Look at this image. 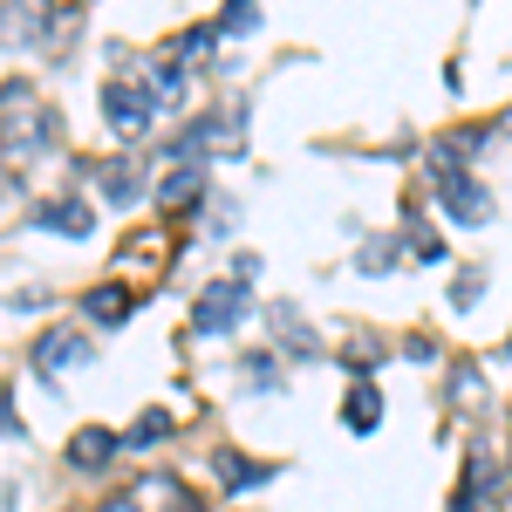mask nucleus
Here are the masks:
<instances>
[{
	"label": "nucleus",
	"mask_w": 512,
	"mask_h": 512,
	"mask_svg": "<svg viewBox=\"0 0 512 512\" xmlns=\"http://www.w3.org/2000/svg\"><path fill=\"white\" fill-rule=\"evenodd\" d=\"M246 315H253V287L239 274L205 280V294L192 301V335H205V342H212V335H233Z\"/></svg>",
	"instance_id": "1"
},
{
	"label": "nucleus",
	"mask_w": 512,
	"mask_h": 512,
	"mask_svg": "<svg viewBox=\"0 0 512 512\" xmlns=\"http://www.w3.org/2000/svg\"><path fill=\"white\" fill-rule=\"evenodd\" d=\"M103 117H110L117 137H144V130L164 117V103L144 96V82H103Z\"/></svg>",
	"instance_id": "2"
},
{
	"label": "nucleus",
	"mask_w": 512,
	"mask_h": 512,
	"mask_svg": "<svg viewBox=\"0 0 512 512\" xmlns=\"http://www.w3.org/2000/svg\"><path fill=\"white\" fill-rule=\"evenodd\" d=\"M28 362H35L41 383H48V376H62V369H82V362H96V335H82V328H48V335H35Z\"/></svg>",
	"instance_id": "3"
},
{
	"label": "nucleus",
	"mask_w": 512,
	"mask_h": 512,
	"mask_svg": "<svg viewBox=\"0 0 512 512\" xmlns=\"http://www.w3.org/2000/svg\"><path fill=\"white\" fill-rule=\"evenodd\" d=\"M485 137H492V130H451V137H437L431 151H424V178H431L437 192H444L451 178H472L465 164L485 151Z\"/></svg>",
	"instance_id": "4"
},
{
	"label": "nucleus",
	"mask_w": 512,
	"mask_h": 512,
	"mask_svg": "<svg viewBox=\"0 0 512 512\" xmlns=\"http://www.w3.org/2000/svg\"><path fill=\"white\" fill-rule=\"evenodd\" d=\"M212 472H219V492L226 499H246V492H260V485H274V465L267 458H239V451H212Z\"/></svg>",
	"instance_id": "5"
},
{
	"label": "nucleus",
	"mask_w": 512,
	"mask_h": 512,
	"mask_svg": "<svg viewBox=\"0 0 512 512\" xmlns=\"http://www.w3.org/2000/svg\"><path fill=\"white\" fill-rule=\"evenodd\" d=\"M267 321L280 328V335H274V349L287 355V362H315V355H321L315 328L301 321V308H294V301H274V308H267Z\"/></svg>",
	"instance_id": "6"
},
{
	"label": "nucleus",
	"mask_w": 512,
	"mask_h": 512,
	"mask_svg": "<svg viewBox=\"0 0 512 512\" xmlns=\"http://www.w3.org/2000/svg\"><path fill=\"white\" fill-rule=\"evenodd\" d=\"M444 212H451V226H492V192H485V185H478V178H451V185H444Z\"/></svg>",
	"instance_id": "7"
},
{
	"label": "nucleus",
	"mask_w": 512,
	"mask_h": 512,
	"mask_svg": "<svg viewBox=\"0 0 512 512\" xmlns=\"http://www.w3.org/2000/svg\"><path fill=\"white\" fill-rule=\"evenodd\" d=\"M35 226H41V233H62V239H89V233H96V212H89L82 198H41Z\"/></svg>",
	"instance_id": "8"
},
{
	"label": "nucleus",
	"mask_w": 512,
	"mask_h": 512,
	"mask_svg": "<svg viewBox=\"0 0 512 512\" xmlns=\"http://www.w3.org/2000/svg\"><path fill=\"white\" fill-rule=\"evenodd\" d=\"M117 458H123V437H117V431H103V424L76 431V444H69V465H76V472H110Z\"/></svg>",
	"instance_id": "9"
},
{
	"label": "nucleus",
	"mask_w": 512,
	"mask_h": 512,
	"mask_svg": "<svg viewBox=\"0 0 512 512\" xmlns=\"http://www.w3.org/2000/svg\"><path fill=\"white\" fill-rule=\"evenodd\" d=\"M130 308H137V301H130V287H117V280H96V287L82 294V315L96 321L103 335H110V328H123V321H130Z\"/></svg>",
	"instance_id": "10"
},
{
	"label": "nucleus",
	"mask_w": 512,
	"mask_h": 512,
	"mask_svg": "<svg viewBox=\"0 0 512 512\" xmlns=\"http://www.w3.org/2000/svg\"><path fill=\"white\" fill-rule=\"evenodd\" d=\"M96 171V192L110 198V205H137V198L151 192L144 178H137V164H123V158H110V164H89Z\"/></svg>",
	"instance_id": "11"
},
{
	"label": "nucleus",
	"mask_w": 512,
	"mask_h": 512,
	"mask_svg": "<svg viewBox=\"0 0 512 512\" xmlns=\"http://www.w3.org/2000/svg\"><path fill=\"white\" fill-rule=\"evenodd\" d=\"M342 424H349L355 437H376V424H383V390H376V383H349V396H342Z\"/></svg>",
	"instance_id": "12"
},
{
	"label": "nucleus",
	"mask_w": 512,
	"mask_h": 512,
	"mask_svg": "<svg viewBox=\"0 0 512 512\" xmlns=\"http://www.w3.org/2000/svg\"><path fill=\"white\" fill-rule=\"evenodd\" d=\"M192 198H205V164H171V178H158L151 185V205H192Z\"/></svg>",
	"instance_id": "13"
},
{
	"label": "nucleus",
	"mask_w": 512,
	"mask_h": 512,
	"mask_svg": "<svg viewBox=\"0 0 512 512\" xmlns=\"http://www.w3.org/2000/svg\"><path fill=\"white\" fill-rule=\"evenodd\" d=\"M171 431H178V417H171V410H144V417L123 431V451H151V444H164Z\"/></svg>",
	"instance_id": "14"
},
{
	"label": "nucleus",
	"mask_w": 512,
	"mask_h": 512,
	"mask_svg": "<svg viewBox=\"0 0 512 512\" xmlns=\"http://www.w3.org/2000/svg\"><path fill=\"white\" fill-rule=\"evenodd\" d=\"M239 376H246L260 396H280V355L274 349H253L246 362H239Z\"/></svg>",
	"instance_id": "15"
},
{
	"label": "nucleus",
	"mask_w": 512,
	"mask_h": 512,
	"mask_svg": "<svg viewBox=\"0 0 512 512\" xmlns=\"http://www.w3.org/2000/svg\"><path fill=\"white\" fill-rule=\"evenodd\" d=\"M396 253H403L396 239H362V246H355V274L383 280V274H390V267H396Z\"/></svg>",
	"instance_id": "16"
},
{
	"label": "nucleus",
	"mask_w": 512,
	"mask_h": 512,
	"mask_svg": "<svg viewBox=\"0 0 512 512\" xmlns=\"http://www.w3.org/2000/svg\"><path fill=\"white\" fill-rule=\"evenodd\" d=\"M342 362L355 369V383H369V376H376V369L390 362V349H383V342L369 335V342H349V349H342Z\"/></svg>",
	"instance_id": "17"
},
{
	"label": "nucleus",
	"mask_w": 512,
	"mask_h": 512,
	"mask_svg": "<svg viewBox=\"0 0 512 512\" xmlns=\"http://www.w3.org/2000/svg\"><path fill=\"white\" fill-rule=\"evenodd\" d=\"M478 301H485V267H458V280H451V308L472 315Z\"/></svg>",
	"instance_id": "18"
},
{
	"label": "nucleus",
	"mask_w": 512,
	"mask_h": 512,
	"mask_svg": "<svg viewBox=\"0 0 512 512\" xmlns=\"http://www.w3.org/2000/svg\"><path fill=\"white\" fill-rule=\"evenodd\" d=\"M451 403H458V410L485 403V383H478V369H472V362H458V369H451Z\"/></svg>",
	"instance_id": "19"
},
{
	"label": "nucleus",
	"mask_w": 512,
	"mask_h": 512,
	"mask_svg": "<svg viewBox=\"0 0 512 512\" xmlns=\"http://www.w3.org/2000/svg\"><path fill=\"white\" fill-rule=\"evenodd\" d=\"M198 226H205V233H212V239H226V233H233V226H239V205H233V198H212V212L198 205Z\"/></svg>",
	"instance_id": "20"
},
{
	"label": "nucleus",
	"mask_w": 512,
	"mask_h": 512,
	"mask_svg": "<svg viewBox=\"0 0 512 512\" xmlns=\"http://www.w3.org/2000/svg\"><path fill=\"white\" fill-rule=\"evenodd\" d=\"M253 28H260V7H253V0H233V7L219 14V35H253Z\"/></svg>",
	"instance_id": "21"
},
{
	"label": "nucleus",
	"mask_w": 512,
	"mask_h": 512,
	"mask_svg": "<svg viewBox=\"0 0 512 512\" xmlns=\"http://www.w3.org/2000/svg\"><path fill=\"white\" fill-rule=\"evenodd\" d=\"M212 48H219V21H198L178 35V55H212Z\"/></svg>",
	"instance_id": "22"
},
{
	"label": "nucleus",
	"mask_w": 512,
	"mask_h": 512,
	"mask_svg": "<svg viewBox=\"0 0 512 512\" xmlns=\"http://www.w3.org/2000/svg\"><path fill=\"white\" fill-rule=\"evenodd\" d=\"M410 260L437 267V260H444V239H437V233H410Z\"/></svg>",
	"instance_id": "23"
},
{
	"label": "nucleus",
	"mask_w": 512,
	"mask_h": 512,
	"mask_svg": "<svg viewBox=\"0 0 512 512\" xmlns=\"http://www.w3.org/2000/svg\"><path fill=\"white\" fill-rule=\"evenodd\" d=\"M403 355H410V362H437V342H431V335H410Z\"/></svg>",
	"instance_id": "24"
},
{
	"label": "nucleus",
	"mask_w": 512,
	"mask_h": 512,
	"mask_svg": "<svg viewBox=\"0 0 512 512\" xmlns=\"http://www.w3.org/2000/svg\"><path fill=\"white\" fill-rule=\"evenodd\" d=\"M96 512H144V499H137V492H117V499H103Z\"/></svg>",
	"instance_id": "25"
}]
</instances>
